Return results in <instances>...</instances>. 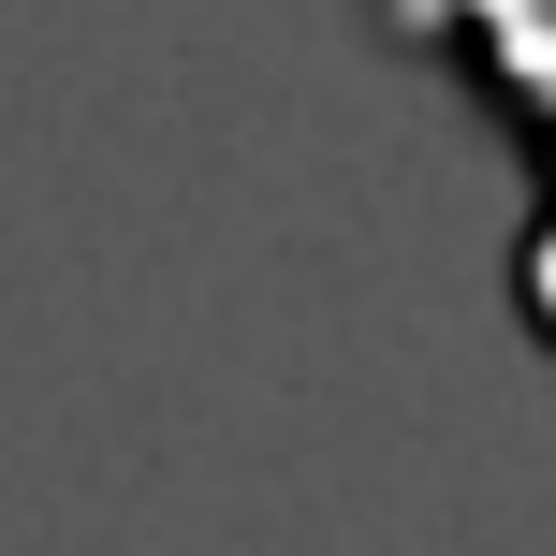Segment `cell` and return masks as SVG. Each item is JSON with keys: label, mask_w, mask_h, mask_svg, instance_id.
Returning a JSON list of instances; mask_svg holds the SVG:
<instances>
[{"label": "cell", "mask_w": 556, "mask_h": 556, "mask_svg": "<svg viewBox=\"0 0 556 556\" xmlns=\"http://www.w3.org/2000/svg\"><path fill=\"white\" fill-rule=\"evenodd\" d=\"M395 45H454L483 74V103H513L542 132V176H556V0H381ZM528 337L556 352V220L528 250Z\"/></svg>", "instance_id": "1"}]
</instances>
